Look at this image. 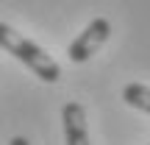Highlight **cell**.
Here are the masks:
<instances>
[{
  "instance_id": "6da1fadb",
  "label": "cell",
  "mask_w": 150,
  "mask_h": 145,
  "mask_svg": "<svg viewBox=\"0 0 150 145\" xmlns=\"http://www.w3.org/2000/svg\"><path fill=\"white\" fill-rule=\"evenodd\" d=\"M0 48L8 50L17 61H22V64L36 75V78H42L45 84H56V81L61 78L59 61H56L45 48H39L33 39L22 36L20 31H14V28L6 25V22H0Z\"/></svg>"
},
{
  "instance_id": "7a4b0ae2",
  "label": "cell",
  "mask_w": 150,
  "mask_h": 145,
  "mask_svg": "<svg viewBox=\"0 0 150 145\" xmlns=\"http://www.w3.org/2000/svg\"><path fill=\"white\" fill-rule=\"evenodd\" d=\"M108 36H111V22H108L106 17H95V20H92L89 25L72 39L70 50H67L70 61H72V64H83V61H89L92 56L106 45Z\"/></svg>"
},
{
  "instance_id": "3957f363",
  "label": "cell",
  "mask_w": 150,
  "mask_h": 145,
  "mask_svg": "<svg viewBox=\"0 0 150 145\" xmlns=\"http://www.w3.org/2000/svg\"><path fill=\"white\" fill-rule=\"evenodd\" d=\"M61 123H64V140L67 145H89L86 131V109L78 101H67L61 109Z\"/></svg>"
},
{
  "instance_id": "277c9868",
  "label": "cell",
  "mask_w": 150,
  "mask_h": 145,
  "mask_svg": "<svg viewBox=\"0 0 150 145\" xmlns=\"http://www.w3.org/2000/svg\"><path fill=\"white\" fill-rule=\"evenodd\" d=\"M122 101L128 103V106H134V109H139V112L150 114V86H145V84H125Z\"/></svg>"
},
{
  "instance_id": "5b68a950",
  "label": "cell",
  "mask_w": 150,
  "mask_h": 145,
  "mask_svg": "<svg viewBox=\"0 0 150 145\" xmlns=\"http://www.w3.org/2000/svg\"><path fill=\"white\" fill-rule=\"evenodd\" d=\"M8 145H31V142H28L25 137H11V142H8Z\"/></svg>"
}]
</instances>
